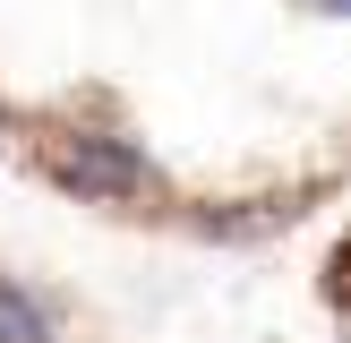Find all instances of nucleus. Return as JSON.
<instances>
[{
    "label": "nucleus",
    "mask_w": 351,
    "mask_h": 343,
    "mask_svg": "<svg viewBox=\"0 0 351 343\" xmlns=\"http://www.w3.org/2000/svg\"><path fill=\"white\" fill-rule=\"evenodd\" d=\"M51 180L77 189V198H137L154 189V163L129 146V137H103V129H77L51 146Z\"/></svg>",
    "instance_id": "1"
},
{
    "label": "nucleus",
    "mask_w": 351,
    "mask_h": 343,
    "mask_svg": "<svg viewBox=\"0 0 351 343\" xmlns=\"http://www.w3.org/2000/svg\"><path fill=\"white\" fill-rule=\"evenodd\" d=\"M0 343H51L43 300H34V292H17V283H0Z\"/></svg>",
    "instance_id": "2"
}]
</instances>
